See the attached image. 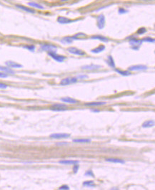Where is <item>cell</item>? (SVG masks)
<instances>
[{
	"label": "cell",
	"mask_w": 155,
	"mask_h": 190,
	"mask_svg": "<svg viewBox=\"0 0 155 190\" xmlns=\"http://www.w3.org/2000/svg\"><path fill=\"white\" fill-rule=\"evenodd\" d=\"M86 36H87V35L85 34H84V33H79V34L74 35L72 37L73 38V40H80V39H82V38L86 37Z\"/></svg>",
	"instance_id": "24"
},
{
	"label": "cell",
	"mask_w": 155,
	"mask_h": 190,
	"mask_svg": "<svg viewBox=\"0 0 155 190\" xmlns=\"http://www.w3.org/2000/svg\"><path fill=\"white\" fill-rule=\"evenodd\" d=\"M83 186H87V187H95V184L94 181H85L83 183Z\"/></svg>",
	"instance_id": "27"
},
{
	"label": "cell",
	"mask_w": 155,
	"mask_h": 190,
	"mask_svg": "<svg viewBox=\"0 0 155 190\" xmlns=\"http://www.w3.org/2000/svg\"><path fill=\"white\" fill-rule=\"evenodd\" d=\"M0 71L7 73V74H14L15 73L14 71L9 69V67H4V66H0Z\"/></svg>",
	"instance_id": "12"
},
{
	"label": "cell",
	"mask_w": 155,
	"mask_h": 190,
	"mask_svg": "<svg viewBox=\"0 0 155 190\" xmlns=\"http://www.w3.org/2000/svg\"><path fill=\"white\" fill-rule=\"evenodd\" d=\"M59 189L61 190H69V186H67V185H63V186H61L59 187Z\"/></svg>",
	"instance_id": "36"
},
{
	"label": "cell",
	"mask_w": 155,
	"mask_h": 190,
	"mask_svg": "<svg viewBox=\"0 0 155 190\" xmlns=\"http://www.w3.org/2000/svg\"><path fill=\"white\" fill-rule=\"evenodd\" d=\"M53 108H67V105L65 104H63V103H56V104H54Z\"/></svg>",
	"instance_id": "28"
},
{
	"label": "cell",
	"mask_w": 155,
	"mask_h": 190,
	"mask_svg": "<svg viewBox=\"0 0 155 190\" xmlns=\"http://www.w3.org/2000/svg\"><path fill=\"white\" fill-rule=\"evenodd\" d=\"M115 71L117 73H118L119 74H120L121 76H129V75H131V73L129 72V71H121V70H119V69H115Z\"/></svg>",
	"instance_id": "26"
},
{
	"label": "cell",
	"mask_w": 155,
	"mask_h": 190,
	"mask_svg": "<svg viewBox=\"0 0 155 190\" xmlns=\"http://www.w3.org/2000/svg\"><path fill=\"white\" fill-rule=\"evenodd\" d=\"M6 65L9 68H13V69H19V68H22V65L19 64L18 63H16L14 61H6Z\"/></svg>",
	"instance_id": "10"
},
{
	"label": "cell",
	"mask_w": 155,
	"mask_h": 190,
	"mask_svg": "<svg viewBox=\"0 0 155 190\" xmlns=\"http://www.w3.org/2000/svg\"><path fill=\"white\" fill-rule=\"evenodd\" d=\"M76 78L77 79H78V78L84 79V78H88V76H87V75H78Z\"/></svg>",
	"instance_id": "35"
},
{
	"label": "cell",
	"mask_w": 155,
	"mask_h": 190,
	"mask_svg": "<svg viewBox=\"0 0 155 190\" xmlns=\"http://www.w3.org/2000/svg\"><path fill=\"white\" fill-rule=\"evenodd\" d=\"M68 144L67 142H60V143H57V145H64V144Z\"/></svg>",
	"instance_id": "39"
},
{
	"label": "cell",
	"mask_w": 155,
	"mask_h": 190,
	"mask_svg": "<svg viewBox=\"0 0 155 190\" xmlns=\"http://www.w3.org/2000/svg\"><path fill=\"white\" fill-rule=\"evenodd\" d=\"M40 49L42 50V51H48V52H50V51H57V48L54 45H52V44H42L40 46Z\"/></svg>",
	"instance_id": "2"
},
{
	"label": "cell",
	"mask_w": 155,
	"mask_h": 190,
	"mask_svg": "<svg viewBox=\"0 0 155 190\" xmlns=\"http://www.w3.org/2000/svg\"><path fill=\"white\" fill-rule=\"evenodd\" d=\"M147 69V66L145 65H135L132 66L128 69L129 71H143Z\"/></svg>",
	"instance_id": "6"
},
{
	"label": "cell",
	"mask_w": 155,
	"mask_h": 190,
	"mask_svg": "<svg viewBox=\"0 0 155 190\" xmlns=\"http://www.w3.org/2000/svg\"><path fill=\"white\" fill-rule=\"evenodd\" d=\"M105 26V17L104 14H100L97 17V27L99 29H102Z\"/></svg>",
	"instance_id": "7"
},
{
	"label": "cell",
	"mask_w": 155,
	"mask_h": 190,
	"mask_svg": "<svg viewBox=\"0 0 155 190\" xmlns=\"http://www.w3.org/2000/svg\"><path fill=\"white\" fill-rule=\"evenodd\" d=\"M7 87H8L7 85L0 83V89H6V88H7Z\"/></svg>",
	"instance_id": "37"
},
{
	"label": "cell",
	"mask_w": 155,
	"mask_h": 190,
	"mask_svg": "<svg viewBox=\"0 0 155 190\" xmlns=\"http://www.w3.org/2000/svg\"><path fill=\"white\" fill-rule=\"evenodd\" d=\"M146 31H147L146 29L144 28V27H142V28H140V29H139L138 31H136V33H137V34L141 35V34H144V33H146Z\"/></svg>",
	"instance_id": "31"
},
{
	"label": "cell",
	"mask_w": 155,
	"mask_h": 190,
	"mask_svg": "<svg viewBox=\"0 0 155 190\" xmlns=\"http://www.w3.org/2000/svg\"><path fill=\"white\" fill-rule=\"evenodd\" d=\"M76 82H77L76 78H66L61 80L60 85L61 86H67L69 84L75 83Z\"/></svg>",
	"instance_id": "5"
},
{
	"label": "cell",
	"mask_w": 155,
	"mask_h": 190,
	"mask_svg": "<svg viewBox=\"0 0 155 190\" xmlns=\"http://www.w3.org/2000/svg\"><path fill=\"white\" fill-rule=\"evenodd\" d=\"M48 55H49L50 57H52L53 59H54L55 61H57V62H59V63H61L65 60L66 57L64 56H61V55H58L55 51H50V52H48Z\"/></svg>",
	"instance_id": "1"
},
{
	"label": "cell",
	"mask_w": 155,
	"mask_h": 190,
	"mask_svg": "<svg viewBox=\"0 0 155 190\" xmlns=\"http://www.w3.org/2000/svg\"><path fill=\"white\" fill-rule=\"evenodd\" d=\"M57 22L59 23L62 24H69L72 22V21L71 19H68L67 17H64V16H59L57 18Z\"/></svg>",
	"instance_id": "11"
},
{
	"label": "cell",
	"mask_w": 155,
	"mask_h": 190,
	"mask_svg": "<svg viewBox=\"0 0 155 190\" xmlns=\"http://www.w3.org/2000/svg\"><path fill=\"white\" fill-rule=\"evenodd\" d=\"M70 137V135L67 133H54L50 135V137L53 139H64Z\"/></svg>",
	"instance_id": "8"
},
{
	"label": "cell",
	"mask_w": 155,
	"mask_h": 190,
	"mask_svg": "<svg viewBox=\"0 0 155 190\" xmlns=\"http://www.w3.org/2000/svg\"><path fill=\"white\" fill-rule=\"evenodd\" d=\"M92 112H95V113H99V110H91Z\"/></svg>",
	"instance_id": "40"
},
{
	"label": "cell",
	"mask_w": 155,
	"mask_h": 190,
	"mask_svg": "<svg viewBox=\"0 0 155 190\" xmlns=\"http://www.w3.org/2000/svg\"><path fill=\"white\" fill-rule=\"evenodd\" d=\"M67 51L70 53H72L74 55H76V56H84L85 55V53L82 50H80L77 48H75V47H69L67 49Z\"/></svg>",
	"instance_id": "4"
},
{
	"label": "cell",
	"mask_w": 155,
	"mask_h": 190,
	"mask_svg": "<svg viewBox=\"0 0 155 190\" xmlns=\"http://www.w3.org/2000/svg\"><path fill=\"white\" fill-rule=\"evenodd\" d=\"M74 142H78V143H88L91 142L90 139H74L73 140Z\"/></svg>",
	"instance_id": "25"
},
{
	"label": "cell",
	"mask_w": 155,
	"mask_h": 190,
	"mask_svg": "<svg viewBox=\"0 0 155 190\" xmlns=\"http://www.w3.org/2000/svg\"><path fill=\"white\" fill-rule=\"evenodd\" d=\"M67 1H69V0H61V2H67Z\"/></svg>",
	"instance_id": "41"
},
{
	"label": "cell",
	"mask_w": 155,
	"mask_h": 190,
	"mask_svg": "<svg viewBox=\"0 0 155 190\" xmlns=\"http://www.w3.org/2000/svg\"><path fill=\"white\" fill-rule=\"evenodd\" d=\"M100 68H102L101 66L99 65L90 64V65H85L82 67V69L83 70H89V71H93V70H98Z\"/></svg>",
	"instance_id": "9"
},
{
	"label": "cell",
	"mask_w": 155,
	"mask_h": 190,
	"mask_svg": "<svg viewBox=\"0 0 155 190\" xmlns=\"http://www.w3.org/2000/svg\"><path fill=\"white\" fill-rule=\"evenodd\" d=\"M84 175H85L86 177H95V175H94L93 172L91 171V170H88V171L84 173Z\"/></svg>",
	"instance_id": "32"
},
{
	"label": "cell",
	"mask_w": 155,
	"mask_h": 190,
	"mask_svg": "<svg viewBox=\"0 0 155 190\" xmlns=\"http://www.w3.org/2000/svg\"><path fill=\"white\" fill-rule=\"evenodd\" d=\"M23 47L24 49H26L29 50V51H32V52L35 50V46H34V45H26V46H24Z\"/></svg>",
	"instance_id": "29"
},
{
	"label": "cell",
	"mask_w": 155,
	"mask_h": 190,
	"mask_svg": "<svg viewBox=\"0 0 155 190\" xmlns=\"http://www.w3.org/2000/svg\"><path fill=\"white\" fill-rule=\"evenodd\" d=\"M104 49H105V46H104V45H100V46H99L97 48L91 50V51L92 53H100V52H102V51H104Z\"/></svg>",
	"instance_id": "22"
},
{
	"label": "cell",
	"mask_w": 155,
	"mask_h": 190,
	"mask_svg": "<svg viewBox=\"0 0 155 190\" xmlns=\"http://www.w3.org/2000/svg\"><path fill=\"white\" fill-rule=\"evenodd\" d=\"M106 63L108 64V65L110 66L111 68H113V69L115 68V63H114V59L113 58H112V56H107Z\"/></svg>",
	"instance_id": "21"
},
{
	"label": "cell",
	"mask_w": 155,
	"mask_h": 190,
	"mask_svg": "<svg viewBox=\"0 0 155 190\" xmlns=\"http://www.w3.org/2000/svg\"><path fill=\"white\" fill-rule=\"evenodd\" d=\"M16 7H17V8H19V9H20L23 10V11H24V12H29V13H32V14H34V13H35V11H34V9H30V8H29V7H24V6H22V5L17 4V5H16Z\"/></svg>",
	"instance_id": "14"
},
{
	"label": "cell",
	"mask_w": 155,
	"mask_h": 190,
	"mask_svg": "<svg viewBox=\"0 0 155 190\" xmlns=\"http://www.w3.org/2000/svg\"><path fill=\"white\" fill-rule=\"evenodd\" d=\"M127 12H128L127 10H125V9H121V8H120V9H119V14H125V13H127Z\"/></svg>",
	"instance_id": "38"
},
{
	"label": "cell",
	"mask_w": 155,
	"mask_h": 190,
	"mask_svg": "<svg viewBox=\"0 0 155 190\" xmlns=\"http://www.w3.org/2000/svg\"><path fill=\"white\" fill-rule=\"evenodd\" d=\"M28 5H29L32 7L39 9H44V7L42 5H41V4H37V3H36V2H29V3H28Z\"/></svg>",
	"instance_id": "23"
},
{
	"label": "cell",
	"mask_w": 155,
	"mask_h": 190,
	"mask_svg": "<svg viewBox=\"0 0 155 190\" xmlns=\"http://www.w3.org/2000/svg\"><path fill=\"white\" fill-rule=\"evenodd\" d=\"M79 165H78V164H74V167H73V171H74V173L76 174V173H77V172L79 170Z\"/></svg>",
	"instance_id": "33"
},
{
	"label": "cell",
	"mask_w": 155,
	"mask_h": 190,
	"mask_svg": "<svg viewBox=\"0 0 155 190\" xmlns=\"http://www.w3.org/2000/svg\"><path fill=\"white\" fill-rule=\"evenodd\" d=\"M142 41L144 42H149V43H154V39L152 38H150V37H146V38H144L142 39Z\"/></svg>",
	"instance_id": "30"
},
{
	"label": "cell",
	"mask_w": 155,
	"mask_h": 190,
	"mask_svg": "<svg viewBox=\"0 0 155 190\" xmlns=\"http://www.w3.org/2000/svg\"><path fill=\"white\" fill-rule=\"evenodd\" d=\"M129 44L133 47V49L137 50L139 49V47L142 45V44L143 43V41H142V39L140 40V39L132 38V39H130V40H129Z\"/></svg>",
	"instance_id": "3"
},
{
	"label": "cell",
	"mask_w": 155,
	"mask_h": 190,
	"mask_svg": "<svg viewBox=\"0 0 155 190\" xmlns=\"http://www.w3.org/2000/svg\"><path fill=\"white\" fill-rule=\"evenodd\" d=\"M106 102H92V103H87L84 105L87 106H101L106 104Z\"/></svg>",
	"instance_id": "20"
},
{
	"label": "cell",
	"mask_w": 155,
	"mask_h": 190,
	"mask_svg": "<svg viewBox=\"0 0 155 190\" xmlns=\"http://www.w3.org/2000/svg\"><path fill=\"white\" fill-rule=\"evenodd\" d=\"M154 120H147V121H145L144 122H143V124H142V128H151V127H153V126H154Z\"/></svg>",
	"instance_id": "17"
},
{
	"label": "cell",
	"mask_w": 155,
	"mask_h": 190,
	"mask_svg": "<svg viewBox=\"0 0 155 190\" xmlns=\"http://www.w3.org/2000/svg\"><path fill=\"white\" fill-rule=\"evenodd\" d=\"M106 162H113V163H120V164H125V161L120 159H117V158H107L105 160Z\"/></svg>",
	"instance_id": "19"
},
{
	"label": "cell",
	"mask_w": 155,
	"mask_h": 190,
	"mask_svg": "<svg viewBox=\"0 0 155 190\" xmlns=\"http://www.w3.org/2000/svg\"><path fill=\"white\" fill-rule=\"evenodd\" d=\"M91 39H97V40H99L103 42H108L109 41V39L103 36H101V35H96V36H92L91 37Z\"/></svg>",
	"instance_id": "18"
},
{
	"label": "cell",
	"mask_w": 155,
	"mask_h": 190,
	"mask_svg": "<svg viewBox=\"0 0 155 190\" xmlns=\"http://www.w3.org/2000/svg\"><path fill=\"white\" fill-rule=\"evenodd\" d=\"M7 73H5L4 72H0V78H7Z\"/></svg>",
	"instance_id": "34"
},
{
	"label": "cell",
	"mask_w": 155,
	"mask_h": 190,
	"mask_svg": "<svg viewBox=\"0 0 155 190\" xmlns=\"http://www.w3.org/2000/svg\"><path fill=\"white\" fill-rule=\"evenodd\" d=\"M60 164H79V161L77 160H62L59 162Z\"/></svg>",
	"instance_id": "15"
},
{
	"label": "cell",
	"mask_w": 155,
	"mask_h": 190,
	"mask_svg": "<svg viewBox=\"0 0 155 190\" xmlns=\"http://www.w3.org/2000/svg\"><path fill=\"white\" fill-rule=\"evenodd\" d=\"M73 41H74V40H73L72 37H71V36H67V37H64L63 38H61V40L60 41L61 44L66 45V44H72Z\"/></svg>",
	"instance_id": "16"
},
{
	"label": "cell",
	"mask_w": 155,
	"mask_h": 190,
	"mask_svg": "<svg viewBox=\"0 0 155 190\" xmlns=\"http://www.w3.org/2000/svg\"><path fill=\"white\" fill-rule=\"evenodd\" d=\"M61 100L63 103H70V104H76V103H77V100H76L75 99L69 98V97H64V98H61Z\"/></svg>",
	"instance_id": "13"
}]
</instances>
